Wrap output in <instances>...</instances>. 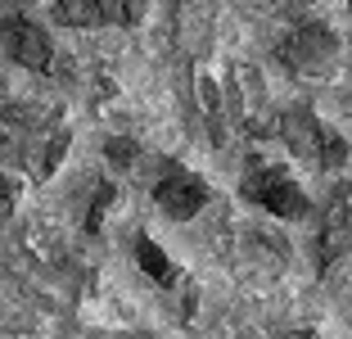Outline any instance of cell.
<instances>
[{"label":"cell","mask_w":352,"mask_h":339,"mask_svg":"<svg viewBox=\"0 0 352 339\" xmlns=\"http://www.w3.org/2000/svg\"><path fill=\"white\" fill-rule=\"evenodd\" d=\"M239 195L249 199L253 208L280 217V222H298V217L311 213V199L302 195V185L285 172V163H271V158H249Z\"/></svg>","instance_id":"1"},{"label":"cell","mask_w":352,"mask_h":339,"mask_svg":"<svg viewBox=\"0 0 352 339\" xmlns=\"http://www.w3.org/2000/svg\"><path fill=\"white\" fill-rule=\"evenodd\" d=\"M276 132L280 141L289 145V154H298L302 163L311 167H339L348 158V145L334 127H325L307 104H294V109H280L276 118Z\"/></svg>","instance_id":"2"},{"label":"cell","mask_w":352,"mask_h":339,"mask_svg":"<svg viewBox=\"0 0 352 339\" xmlns=\"http://www.w3.org/2000/svg\"><path fill=\"white\" fill-rule=\"evenodd\" d=\"M339 59H343V41H339V32L325 28V23H298L280 41V63L294 77H307V82H325L339 68Z\"/></svg>","instance_id":"3"},{"label":"cell","mask_w":352,"mask_h":339,"mask_svg":"<svg viewBox=\"0 0 352 339\" xmlns=\"http://www.w3.org/2000/svg\"><path fill=\"white\" fill-rule=\"evenodd\" d=\"M154 204L163 208L167 217H176V222H190V217H199L212 204V190H208V181L199 172L176 163V167H163V176H158V185H154Z\"/></svg>","instance_id":"4"},{"label":"cell","mask_w":352,"mask_h":339,"mask_svg":"<svg viewBox=\"0 0 352 339\" xmlns=\"http://www.w3.org/2000/svg\"><path fill=\"white\" fill-rule=\"evenodd\" d=\"M352 254V185H339L321 213V231H316V267L330 271L334 263Z\"/></svg>","instance_id":"5"},{"label":"cell","mask_w":352,"mask_h":339,"mask_svg":"<svg viewBox=\"0 0 352 339\" xmlns=\"http://www.w3.org/2000/svg\"><path fill=\"white\" fill-rule=\"evenodd\" d=\"M226 95H230V113L235 123L253 136H267L276 127L271 118V100H267V86L253 68H230V82H226Z\"/></svg>","instance_id":"6"},{"label":"cell","mask_w":352,"mask_h":339,"mask_svg":"<svg viewBox=\"0 0 352 339\" xmlns=\"http://www.w3.org/2000/svg\"><path fill=\"white\" fill-rule=\"evenodd\" d=\"M149 10V0H59L54 5V19L68 23V28H131L140 23Z\"/></svg>","instance_id":"7"},{"label":"cell","mask_w":352,"mask_h":339,"mask_svg":"<svg viewBox=\"0 0 352 339\" xmlns=\"http://www.w3.org/2000/svg\"><path fill=\"white\" fill-rule=\"evenodd\" d=\"M0 50L28 72H45L50 68V54H54L50 37L32 19H0Z\"/></svg>","instance_id":"8"},{"label":"cell","mask_w":352,"mask_h":339,"mask_svg":"<svg viewBox=\"0 0 352 339\" xmlns=\"http://www.w3.org/2000/svg\"><path fill=\"white\" fill-rule=\"evenodd\" d=\"M244 254H249L253 267H262V276H280L285 271V263H289V245H280L276 231H267V226H253V231H244Z\"/></svg>","instance_id":"9"},{"label":"cell","mask_w":352,"mask_h":339,"mask_svg":"<svg viewBox=\"0 0 352 339\" xmlns=\"http://www.w3.org/2000/svg\"><path fill=\"white\" fill-rule=\"evenodd\" d=\"M199 104H204V123L212 145H226V100H221V86L212 77H199Z\"/></svg>","instance_id":"10"},{"label":"cell","mask_w":352,"mask_h":339,"mask_svg":"<svg viewBox=\"0 0 352 339\" xmlns=\"http://www.w3.org/2000/svg\"><path fill=\"white\" fill-rule=\"evenodd\" d=\"M135 263H140V267H145V271H149V276H154L163 289H176V285H181V271H176L172 263H167L163 249H158L149 236H135Z\"/></svg>","instance_id":"11"},{"label":"cell","mask_w":352,"mask_h":339,"mask_svg":"<svg viewBox=\"0 0 352 339\" xmlns=\"http://www.w3.org/2000/svg\"><path fill=\"white\" fill-rule=\"evenodd\" d=\"M109 158H113V163H131V158H135V145L131 141H109Z\"/></svg>","instance_id":"12"},{"label":"cell","mask_w":352,"mask_h":339,"mask_svg":"<svg viewBox=\"0 0 352 339\" xmlns=\"http://www.w3.org/2000/svg\"><path fill=\"white\" fill-rule=\"evenodd\" d=\"M14 213V181L10 176H0V217Z\"/></svg>","instance_id":"13"}]
</instances>
